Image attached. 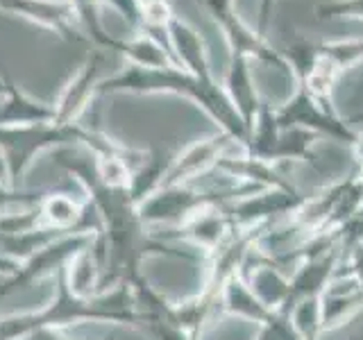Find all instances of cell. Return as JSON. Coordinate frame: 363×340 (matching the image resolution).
<instances>
[{
	"instance_id": "f546056e",
	"label": "cell",
	"mask_w": 363,
	"mask_h": 340,
	"mask_svg": "<svg viewBox=\"0 0 363 340\" xmlns=\"http://www.w3.org/2000/svg\"><path fill=\"white\" fill-rule=\"evenodd\" d=\"M359 120H363V113H359L357 118H352V120H350V125H352V123H359Z\"/></svg>"
},
{
	"instance_id": "484cf974",
	"label": "cell",
	"mask_w": 363,
	"mask_h": 340,
	"mask_svg": "<svg viewBox=\"0 0 363 340\" xmlns=\"http://www.w3.org/2000/svg\"><path fill=\"white\" fill-rule=\"evenodd\" d=\"M0 181H5V184H9V179H7V162H5L3 152H0Z\"/></svg>"
},
{
	"instance_id": "5b68a950",
	"label": "cell",
	"mask_w": 363,
	"mask_h": 340,
	"mask_svg": "<svg viewBox=\"0 0 363 340\" xmlns=\"http://www.w3.org/2000/svg\"><path fill=\"white\" fill-rule=\"evenodd\" d=\"M98 236V230H79L73 234H66L57 241L41 247L39 252H34L30 259L21 261L18 270L14 275H9L0 283V300L9 298L11 293L30 288L34 281H41L43 277L55 275L64 264H68L77 252L91 247Z\"/></svg>"
},
{
	"instance_id": "5bb4252c",
	"label": "cell",
	"mask_w": 363,
	"mask_h": 340,
	"mask_svg": "<svg viewBox=\"0 0 363 340\" xmlns=\"http://www.w3.org/2000/svg\"><path fill=\"white\" fill-rule=\"evenodd\" d=\"M220 309L225 313L241 317V320L252 322L257 327L264 324L266 320H270V317L275 315V309H270V306L259 298L241 272L225 283L223 295H220Z\"/></svg>"
},
{
	"instance_id": "9a60e30c",
	"label": "cell",
	"mask_w": 363,
	"mask_h": 340,
	"mask_svg": "<svg viewBox=\"0 0 363 340\" xmlns=\"http://www.w3.org/2000/svg\"><path fill=\"white\" fill-rule=\"evenodd\" d=\"M111 50L123 55L128 64L141 68H168L177 66L168 45L157 41L147 32H134L128 39H113Z\"/></svg>"
},
{
	"instance_id": "44dd1931",
	"label": "cell",
	"mask_w": 363,
	"mask_h": 340,
	"mask_svg": "<svg viewBox=\"0 0 363 340\" xmlns=\"http://www.w3.org/2000/svg\"><path fill=\"white\" fill-rule=\"evenodd\" d=\"M318 18H347L363 21V0H327L315 7Z\"/></svg>"
},
{
	"instance_id": "7402d4cb",
	"label": "cell",
	"mask_w": 363,
	"mask_h": 340,
	"mask_svg": "<svg viewBox=\"0 0 363 340\" xmlns=\"http://www.w3.org/2000/svg\"><path fill=\"white\" fill-rule=\"evenodd\" d=\"M109 5L134 32H143V9L139 0H100Z\"/></svg>"
},
{
	"instance_id": "9c48e42d",
	"label": "cell",
	"mask_w": 363,
	"mask_h": 340,
	"mask_svg": "<svg viewBox=\"0 0 363 340\" xmlns=\"http://www.w3.org/2000/svg\"><path fill=\"white\" fill-rule=\"evenodd\" d=\"M164 34H166L168 48L173 52V60L177 62L179 68H184V71L196 75L202 82H218L211 73L204 37L191 26V23H186L179 16H173L168 21Z\"/></svg>"
},
{
	"instance_id": "f1b7e54d",
	"label": "cell",
	"mask_w": 363,
	"mask_h": 340,
	"mask_svg": "<svg viewBox=\"0 0 363 340\" xmlns=\"http://www.w3.org/2000/svg\"><path fill=\"white\" fill-rule=\"evenodd\" d=\"M139 3H141V9H143L145 5H150V3H155V0H139Z\"/></svg>"
},
{
	"instance_id": "cb8c5ba5",
	"label": "cell",
	"mask_w": 363,
	"mask_h": 340,
	"mask_svg": "<svg viewBox=\"0 0 363 340\" xmlns=\"http://www.w3.org/2000/svg\"><path fill=\"white\" fill-rule=\"evenodd\" d=\"M21 266V261H14V259H9L5 256L3 252H0V277H9V275H14V272L18 270Z\"/></svg>"
},
{
	"instance_id": "4fadbf2b",
	"label": "cell",
	"mask_w": 363,
	"mask_h": 340,
	"mask_svg": "<svg viewBox=\"0 0 363 340\" xmlns=\"http://www.w3.org/2000/svg\"><path fill=\"white\" fill-rule=\"evenodd\" d=\"M41 213V227H50V230L73 232L79 227H98V218L89 220V215L94 213L89 202H77L68 193H55L50 191L39 204Z\"/></svg>"
},
{
	"instance_id": "83f0119b",
	"label": "cell",
	"mask_w": 363,
	"mask_h": 340,
	"mask_svg": "<svg viewBox=\"0 0 363 340\" xmlns=\"http://www.w3.org/2000/svg\"><path fill=\"white\" fill-rule=\"evenodd\" d=\"M0 96H5V79H0Z\"/></svg>"
},
{
	"instance_id": "ac0fdd59",
	"label": "cell",
	"mask_w": 363,
	"mask_h": 340,
	"mask_svg": "<svg viewBox=\"0 0 363 340\" xmlns=\"http://www.w3.org/2000/svg\"><path fill=\"white\" fill-rule=\"evenodd\" d=\"M320 57L332 64L338 73L363 62V39H340V41H323L315 43Z\"/></svg>"
},
{
	"instance_id": "277c9868",
	"label": "cell",
	"mask_w": 363,
	"mask_h": 340,
	"mask_svg": "<svg viewBox=\"0 0 363 340\" xmlns=\"http://www.w3.org/2000/svg\"><path fill=\"white\" fill-rule=\"evenodd\" d=\"M202 7L216 23V28H220L227 45H230V57H245L250 62L266 64L291 75V68L284 60L281 50L272 48L266 37H261L257 30H252L238 16V11L234 9V0H202Z\"/></svg>"
},
{
	"instance_id": "ffe728a7",
	"label": "cell",
	"mask_w": 363,
	"mask_h": 340,
	"mask_svg": "<svg viewBox=\"0 0 363 340\" xmlns=\"http://www.w3.org/2000/svg\"><path fill=\"white\" fill-rule=\"evenodd\" d=\"M141 334L150 336L152 340H193L184 329H179L175 322L164 320V317H145L141 315V322H139Z\"/></svg>"
},
{
	"instance_id": "e0dca14e",
	"label": "cell",
	"mask_w": 363,
	"mask_h": 340,
	"mask_svg": "<svg viewBox=\"0 0 363 340\" xmlns=\"http://www.w3.org/2000/svg\"><path fill=\"white\" fill-rule=\"evenodd\" d=\"M71 7L73 21L77 23L82 32H86V37L94 41L100 50H111V43L116 37L105 30L100 18V0H66Z\"/></svg>"
},
{
	"instance_id": "ba28073f",
	"label": "cell",
	"mask_w": 363,
	"mask_h": 340,
	"mask_svg": "<svg viewBox=\"0 0 363 340\" xmlns=\"http://www.w3.org/2000/svg\"><path fill=\"white\" fill-rule=\"evenodd\" d=\"M232 145H236V141L225 132L211 134L207 139L191 143L186 150H182L179 154L173 157V162H170V168L166 173V179H164V186L189 184L191 179L204 175L209 168H216L218 159L223 154H227V150H230Z\"/></svg>"
},
{
	"instance_id": "d6986e66",
	"label": "cell",
	"mask_w": 363,
	"mask_h": 340,
	"mask_svg": "<svg viewBox=\"0 0 363 340\" xmlns=\"http://www.w3.org/2000/svg\"><path fill=\"white\" fill-rule=\"evenodd\" d=\"M48 188H39V191H23V188H14L0 181V215L3 213H11V209H32L39 207L41 200L48 196Z\"/></svg>"
},
{
	"instance_id": "8992f818",
	"label": "cell",
	"mask_w": 363,
	"mask_h": 340,
	"mask_svg": "<svg viewBox=\"0 0 363 340\" xmlns=\"http://www.w3.org/2000/svg\"><path fill=\"white\" fill-rule=\"evenodd\" d=\"M343 259H345V254H343V249H340V245L332 247L329 252L302 259L289 275L286 295H284L277 311L289 315L302 300L323 295L325 288L336 277L338 268L343 266Z\"/></svg>"
},
{
	"instance_id": "7a4b0ae2",
	"label": "cell",
	"mask_w": 363,
	"mask_h": 340,
	"mask_svg": "<svg viewBox=\"0 0 363 340\" xmlns=\"http://www.w3.org/2000/svg\"><path fill=\"white\" fill-rule=\"evenodd\" d=\"M107 94H132V96H155V94H170L191 100L198 105L207 116L218 125L220 132L230 134L232 139L247 145V130L241 116L232 107L220 82H202L196 75L179 66L168 68H141L128 64L118 73L105 77L98 86V96Z\"/></svg>"
},
{
	"instance_id": "603a6c76",
	"label": "cell",
	"mask_w": 363,
	"mask_h": 340,
	"mask_svg": "<svg viewBox=\"0 0 363 340\" xmlns=\"http://www.w3.org/2000/svg\"><path fill=\"white\" fill-rule=\"evenodd\" d=\"M277 0H259V16H257V32L261 37H266V32L270 28L272 11H275Z\"/></svg>"
},
{
	"instance_id": "2e32d148",
	"label": "cell",
	"mask_w": 363,
	"mask_h": 340,
	"mask_svg": "<svg viewBox=\"0 0 363 340\" xmlns=\"http://www.w3.org/2000/svg\"><path fill=\"white\" fill-rule=\"evenodd\" d=\"M170 162H173V157H168L164 152H147L143 162L134 168L128 184V193L136 207L164 186Z\"/></svg>"
},
{
	"instance_id": "3957f363",
	"label": "cell",
	"mask_w": 363,
	"mask_h": 340,
	"mask_svg": "<svg viewBox=\"0 0 363 340\" xmlns=\"http://www.w3.org/2000/svg\"><path fill=\"white\" fill-rule=\"evenodd\" d=\"M277 125L284 130L298 128L315 134L318 139L327 136L336 143L343 145H354L359 132L352 128L350 120L340 118L336 109L332 107V100L315 98L311 91L304 86H295L293 96L284 102L279 109H275Z\"/></svg>"
},
{
	"instance_id": "6da1fadb",
	"label": "cell",
	"mask_w": 363,
	"mask_h": 340,
	"mask_svg": "<svg viewBox=\"0 0 363 340\" xmlns=\"http://www.w3.org/2000/svg\"><path fill=\"white\" fill-rule=\"evenodd\" d=\"M55 298L39 311L0 317V340H26L41 332H64L77 324H125L136 329L141 313L128 281L94 298H79L68 283L66 264L55 272Z\"/></svg>"
},
{
	"instance_id": "4dcf8cb0",
	"label": "cell",
	"mask_w": 363,
	"mask_h": 340,
	"mask_svg": "<svg viewBox=\"0 0 363 340\" xmlns=\"http://www.w3.org/2000/svg\"><path fill=\"white\" fill-rule=\"evenodd\" d=\"M298 340H311V338H302V336H300V338H298Z\"/></svg>"
},
{
	"instance_id": "8fae6325",
	"label": "cell",
	"mask_w": 363,
	"mask_h": 340,
	"mask_svg": "<svg viewBox=\"0 0 363 340\" xmlns=\"http://www.w3.org/2000/svg\"><path fill=\"white\" fill-rule=\"evenodd\" d=\"M0 9L48 28L66 41H79V34L73 32L75 21L66 0H0Z\"/></svg>"
},
{
	"instance_id": "52a82bcc",
	"label": "cell",
	"mask_w": 363,
	"mask_h": 340,
	"mask_svg": "<svg viewBox=\"0 0 363 340\" xmlns=\"http://www.w3.org/2000/svg\"><path fill=\"white\" fill-rule=\"evenodd\" d=\"M102 68H105V50H91L86 55L84 64L77 68V73L68 79L62 89L60 98L55 102V123H79L84 116L91 102L98 96V86L105 77H102Z\"/></svg>"
},
{
	"instance_id": "30bf717a",
	"label": "cell",
	"mask_w": 363,
	"mask_h": 340,
	"mask_svg": "<svg viewBox=\"0 0 363 340\" xmlns=\"http://www.w3.org/2000/svg\"><path fill=\"white\" fill-rule=\"evenodd\" d=\"M223 89L227 98H230L232 107L236 109L238 116H241L247 130V141H250V132H252L259 109L264 105V100L259 98V91L255 84L250 60H245V57H230V66H227V71H225Z\"/></svg>"
},
{
	"instance_id": "7c38bea8",
	"label": "cell",
	"mask_w": 363,
	"mask_h": 340,
	"mask_svg": "<svg viewBox=\"0 0 363 340\" xmlns=\"http://www.w3.org/2000/svg\"><path fill=\"white\" fill-rule=\"evenodd\" d=\"M55 123V107L28 96L11 79H5V102L0 105V128Z\"/></svg>"
},
{
	"instance_id": "d4e9b609",
	"label": "cell",
	"mask_w": 363,
	"mask_h": 340,
	"mask_svg": "<svg viewBox=\"0 0 363 340\" xmlns=\"http://www.w3.org/2000/svg\"><path fill=\"white\" fill-rule=\"evenodd\" d=\"M352 150H354V157H357V164H359V177L363 179V132H359V136H357V141H354V145H352Z\"/></svg>"
},
{
	"instance_id": "4316f807",
	"label": "cell",
	"mask_w": 363,
	"mask_h": 340,
	"mask_svg": "<svg viewBox=\"0 0 363 340\" xmlns=\"http://www.w3.org/2000/svg\"><path fill=\"white\" fill-rule=\"evenodd\" d=\"M60 334H62V332H52L55 340H62V338H60ZM26 340H45V338H41V336H32V338H26Z\"/></svg>"
}]
</instances>
